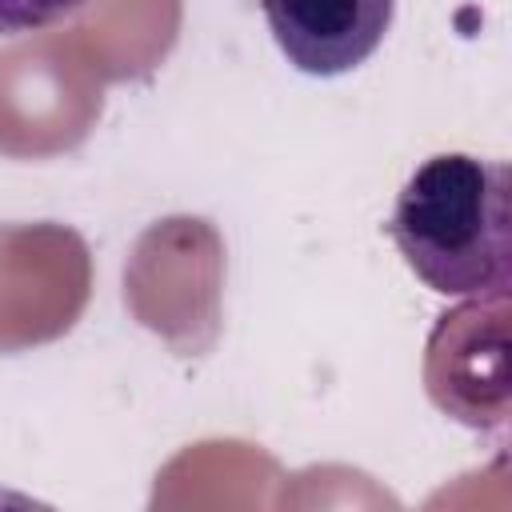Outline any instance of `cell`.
<instances>
[{
    "label": "cell",
    "mask_w": 512,
    "mask_h": 512,
    "mask_svg": "<svg viewBox=\"0 0 512 512\" xmlns=\"http://www.w3.org/2000/svg\"><path fill=\"white\" fill-rule=\"evenodd\" d=\"M388 236L440 296L500 300L512 288V172L472 152L428 156L396 192Z\"/></svg>",
    "instance_id": "6da1fadb"
},
{
    "label": "cell",
    "mask_w": 512,
    "mask_h": 512,
    "mask_svg": "<svg viewBox=\"0 0 512 512\" xmlns=\"http://www.w3.org/2000/svg\"><path fill=\"white\" fill-rule=\"evenodd\" d=\"M260 16L304 76H344L388 36L396 0H260Z\"/></svg>",
    "instance_id": "7a4b0ae2"
},
{
    "label": "cell",
    "mask_w": 512,
    "mask_h": 512,
    "mask_svg": "<svg viewBox=\"0 0 512 512\" xmlns=\"http://www.w3.org/2000/svg\"><path fill=\"white\" fill-rule=\"evenodd\" d=\"M84 0H0V36H20L56 24Z\"/></svg>",
    "instance_id": "3957f363"
}]
</instances>
